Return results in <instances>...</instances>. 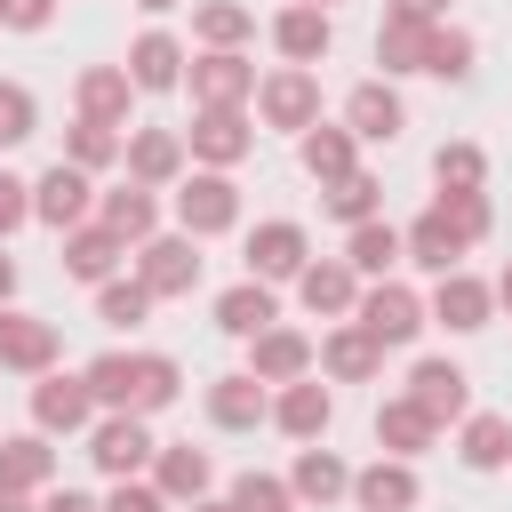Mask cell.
I'll list each match as a JSON object with an SVG mask.
<instances>
[{
  "label": "cell",
  "instance_id": "37",
  "mask_svg": "<svg viewBox=\"0 0 512 512\" xmlns=\"http://www.w3.org/2000/svg\"><path fill=\"white\" fill-rule=\"evenodd\" d=\"M432 32H440V24H400V16H384V32H376V64H384V72H424Z\"/></svg>",
  "mask_w": 512,
  "mask_h": 512
},
{
  "label": "cell",
  "instance_id": "12",
  "mask_svg": "<svg viewBox=\"0 0 512 512\" xmlns=\"http://www.w3.org/2000/svg\"><path fill=\"white\" fill-rule=\"evenodd\" d=\"M312 360H320V344H312L304 328H264V336H248V376H256V384H296V376H312Z\"/></svg>",
  "mask_w": 512,
  "mask_h": 512
},
{
  "label": "cell",
  "instance_id": "32",
  "mask_svg": "<svg viewBox=\"0 0 512 512\" xmlns=\"http://www.w3.org/2000/svg\"><path fill=\"white\" fill-rule=\"evenodd\" d=\"M432 432H440V424H432L408 392L376 408V440H384V456H400V464H408V456H424V448H432Z\"/></svg>",
  "mask_w": 512,
  "mask_h": 512
},
{
  "label": "cell",
  "instance_id": "46",
  "mask_svg": "<svg viewBox=\"0 0 512 512\" xmlns=\"http://www.w3.org/2000/svg\"><path fill=\"white\" fill-rule=\"evenodd\" d=\"M232 512H296V488L272 472H240L232 480Z\"/></svg>",
  "mask_w": 512,
  "mask_h": 512
},
{
  "label": "cell",
  "instance_id": "51",
  "mask_svg": "<svg viewBox=\"0 0 512 512\" xmlns=\"http://www.w3.org/2000/svg\"><path fill=\"white\" fill-rule=\"evenodd\" d=\"M440 8H448V0H392L384 16H400V24H440Z\"/></svg>",
  "mask_w": 512,
  "mask_h": 512
},
{
  "label": "cell",
  "instance_id": "4",
  "mask_svg": "<svg viewBox=\"0 0 512 512\" xmlns=\"http://www.w3.org/2000/svg\"><path fill=\"white\" fill-rule=\"evenodd\" d=\"M192 104H200V112H240V104H256V64H248L240 48H208V56L192 64Z\"/></svg>",
  "mask_w": 512,
  "mask_h": 512
},
{
  "label": "cell",
  "instance_id": "26",
  "mask_svg": "<svg viewBox=\"0 0 512 512\" xmlns=\"http://www.w3.org/2000/svg\"><path fill=\"white\" fill-rule=\"evenodd\" d=\"M128 80H136L144 96L176 88V80H184V40H176V32H136V40H128Z\"/></svg>",
  "mask_w": 512,
  "mask_h": 512
},
{
  "label": "cell",
  "instance_id": "8",
  "mask_svg": "<svg viewBox=\"0 0 512 512\" xmlns=\"http://www.w3.org/2000/svg\"><path fill=\"white\" fill-rule=\"evenodd\" d=\"M88 208H96V184H88V168H72V160H56V168L32 184V216L56 224V232H80Z\"/></svg>",
  "mask_w": 512,
  "mask_h": 512
},
{
  "label": "cell",
  "instance_id": "41",
  "mask_svg": "<svg viewBox=\"0 0 512 512\" xmlns=\"http://www.w3.org/2000/svg\"><path fill=\"white\" fill-rule=\"evenodd\" d=\"M432 176H440V192H480L488 184V152L480 144H440L432 152Z\"/></svg>",
  "mask_w": 512,
  "mask_h": 512
},
{
  "label": "cell",
  "instance_id": "34",
  "mask_svg": "<svg viewBox=\"0 0 512 512\" xmlns=\"http://www.w3.org/2000/svg\"><path fill=\"white\" fill-rule=\"evenodd\" d=\"M400 256H408V232H392L384 216H376V224H352V240H344V264H352L360 280H384Z\"/></svg>",
  "mask_w": 512,
  "mask_h": 512
},
{
  "label": "cell",
  "instance_id": "27",
  "mask_svg": "<svg viewBox=\"0 0 512 512\" xmlns=\"http://www.w3.org/2000/svg\"><path fill=\"white\" fill-rule=\"evenodd\" d=\"M96 208H104L96 224H112V232H120L128 248H144V240H160V192H152V184H120V192H104Z\"/></svg>",
  "mask_w": 512,
  "mask_h": 512
},
{
  "label": "cell",
  "instance_id": "58",
  "mask_svg": "<svg viewBox=\"0 0 512 512\" xmlns=\"http://www.w3.org/2000/svg\"><path fill=\"white\" fill-rule=\"evenodd\" d=\"M304 8H336V0H304Z\"/></svg>",
  "mask_w": 512,
  "mask_h": 512
},
{
  "label": "cell",
  "instance_id": "1",
  "mask_svg": "<svg viewBox=\"0 0 512 512\" xmlns=\"http://www.w3.org/2000/svg\"><path fill=\"white\" fill-rule=\"evenodd\" d=\"M240 224V184L224 176V168H200V176H184V192H176V232H192V240H216V232H232Z\"/></svg>",
  "mask_w": 512,
  "mask_h": 512
},
{
  "label": "cell",
  "instance_id": "59",
  "mask_svg": "<svg viewBox=\"0 0 512 512\" xmlns=\"http://www.w3.org/2000/svg\"><path fill=\"white\" fill-rule=\"evenodd\" d=\"M0 24H8V0H0Z\"/></svg>",
  "mask_w": 512,
  "mask_h": 512
},
{
  "label": "cell",
  "instance_id": "16",
  "mask_svg": "<svg viewBox=\"0 0 512 512\" xmlns=\"http://www.w3.org/2000/svg\"><path fill=\"white\" fill-rule=\"evenodd\" d=\"M128 184H176L184 176V128H128Z\"/></svg>",
  "mask_w": 512,
  "mask_h": 512
},
{
  "label": "cell",
  "instance_id": "15",
  "mask_svg": "<svg viewBox=\"0 0 512 512\" xmlns=\"http://www.w3.org/2000/svg\"><path fill=\"white\" fill-rule=\"evenodd\" d=\"M328 40H336V24H328V8H304V0H288L280 16H272V48H280V64H320L328 56Z\"/></svg>",
  "mask_w": 512,
  "mask_h": 512
},
{
  "label": "cell",
  "instance_id": "49",
  "mask_svg": "<svg viewBox=\"0 0 512 512\" xmlns=\"http://www.w3.org/2000/svg\"><path fill=\"white\" fill-rule=\"evenodd\" d=\"M24 216H32V184H24V176H8V168H0V240H8V232H16V224H24Z\"/></svg>",
  "mask_w": 512,
  "mask_h": 512
},
{
  "label": "cell",
  "instance_id": "13",
  "mask_svg": "<svg viewBox=\"0 0 512 512\" xmlns=\"http://www.w3.org/2000/svg\"><path fill=\"white\" fill-rule=\"evenodd\" d=\"M32 424L40 432H88L96 424V392H88V376H40L32 384Z\"/></svg>",
  "mask_w": 512,
  "mask_h": 512
},
{
  "label": "cell",
  "instance_id": "39",
  "mask_svg": "<svg viewBox=\"0 0 512 512\" xmlns=\"http://www.w3.org/2000/svg\"><path fill=\"white\" fill-rule=\"evenodd\" d=\"M192 32H200V48H240V40L256 32V16H248L240 0H200V8H192Z\"/></svg>",
  "mask_w": 512,
  "mask_h": 512
},
{
  "label": "cell",
  "instance_id": "9",
  "mask_svg": "<svg viewBox=\"0 0 512 512\" xmlns=\"http://www.w3.org/2000/svg\"><path fill=\"white\" fill-rule=\"evenodd\" d=\"M408 400L432 416V424H464L472 416V376L456 360H416L408 368Z\"/></svg>",
  "mask_w": 512,
  "mask_h": 512
},
{
  "label": "cell",
  "instance_id": "38",
  "mask_svg": "<svg viewBox=\"0 0 512 512\" xmlns=\"http://www.w3.org/2000/svg\"><path fill=\"white\" fill-rule=\"evenodd\" d=\"M176 392H184V368H176L168 352H136V408H128V416H160Z\"/></svg>",
  "mask_w": 512,
  "mask_h": 512
},
{
  "label": "cell",
  "instance_id": "35",
  "mask_svg": "<svg viewBox=\"0 0 512 512\" xmlns=\"http://www.w3.org/2000/svg\"><path fill=\"white\" fill-rule=\"evenodd\" d=\"M456 256H464V240L440 224V208H424V216L408 224V264H424V272H440V280H448V272H464Z\"/></svg>",
  "mask_w": 512,
  "mask_h": 512
},
{
  "label": "cell",
  "instance_id": "44",
  "mask_svg": "<svg viewBox=\"0 0 512 512\" xmlns=\"http://www.w3.org/2000/svg\"><path fill=\"white\" fill-rule=\"evenodd\" d=\"M472 56H480V48H472V32L440 24V32H432V56H424V72H432V80H472Z\"/></svg>",
  "mask_w": 512,
  "mask_h": 512
},
{
  "label": "cell",
  "instance_id": "48",
  "mask_svg": "<svg viewBox=\"0 0 512 512\" xmlns=\"http://www.w3.org/2000/svg\"><path fill=\"white\" fill-rule=\"evenodd\" d=\"M104 512H168V496H160L152 480H120V488L104 496Z\"/></svg>",
  "mask_w": 512,
  "mask_h": 512
},
{
  "label": "cell",
  "instance_id": "56",
  "mask_svg": "<svg viewBox=\"0 0 512 512\" xmlns=\"http://www.w3.org/2000/svg\"><path fill=\"white\" fill-rule=\"evenodd\" d=\"M496 304H504V312H512V264H504V280H496Z\"/></svg>",
  "mask_w": 512,
  "mask_h": 512
},
{
  "label": "cell",
  "instance_id": "20",
  "mask_svg": "<svg viewBox=\"0 0 512 512\" xmlns=\"http://www.w3.org/2000/svg\"><path fill=\"white\" fill-rule=\"evenodd\" d=\"M440 328H456V336H472V328H488V312H496V288L488 280H472V272H448L440 288H432V304H424Z\"/></svg>",
  "mask_w": 512,
  "mask_h": 512
},
{
  "label": "cell",
  "instance_id": "7",
  "mask_svg": "<svg viewBox=\"0 0 512 512\" xmlns=\"http://www.w3.org/2000/svg\"><path fill=\"white\" fill-rule=\"evenodd\" d=\"M184 152H192L200 168H240V160L256 152V128H248V112H192Z\"/></svg>",
  "mask_w": 512,
  "mask_h": 512
},
{
  "label": "cell",
  "instance_id": "24",
  "mask_svg": "<svg viewBox=\"0 0 512 512\" xmlns=\"http://www.w3.org/2000/svg\"><path fill=\"white\" fill-rule=\"evenodd\" d=\"M328 416H336V400H328L320 376H296V384H280V400H272V424H280L288 440H320Z\"/></svg>",
  "mask_w": 512,
  "mask_h": 512
},
{
  "label": "cell",
  "instance_id": "6",
  "mask_svg": "<svg viewBox=\"0 0 512 512\" xmlns=\"http://www.w3.org/2000/svg\"><path fill=\"white\" fill-rule=\"evenodd\" d=\"M136 280H144L152 296H192V288H200V240H192V232L144 240V248H136Z\"/></svg>",
  "mask_w": 512,
  "mask_h": 512
},
{
  "label": "cell",
  "instance_id": "18",
  "mask_svg": "<svg viewBox=\"0 0 512 512\" xmlns=\"http://www.w3.org/2000/svg\"><path fill=\"white\" fill-rule=\"evenodd\" d=\"M128 96H136L128 64H88V72H80V88H72L80 120H96V128H128Z\"/></svg>",
  "mask_w": 512,
  "mask_h": 512
},
{
  "label": "cell",
  "instance_id": "36",
  "mask_svg": "<svg viewBox=\"0 0 512 512\" xmlns=\"http://www.w3.org/2000/svg\"><path fill=\"white\" fill-rule=\"evenodd\" d=\"M80 376H88L96 408H112V416H128V408H136V352H96Z\"/></svg>",
  "mask_w": 512,
  "mask_h": 512
},
{
  "label": "cell",
  "instance_id": "55",
  "mask_svg": "<svg viewBox=\"0 0 512 512\" xmlns=\"http://www.w3.org/2000/svg\"><path fill=\"white\" fill-rule=\"evenodd\" d=\"M184 512H232V496H200V504H184Z\"/></svg>",
  "mask_w": 512,
  "mask_h": 512
},
{
  "label": "cell",
  "instance_id": "53",
  "mask_svg": "<svg viewBox=\"0 0 512 512\" xmlns=\"http://www.w3.org/2000/svg\"><path fill=\"white\" fill-rule=\"evenodd\" d=\"M8 296H16V264H8V248H0V312H8Z\"/></svg>",
  "mask_w": 512,
  "mask_h": 512
},
{
  "label": "cell",
  "instance_id": "19",
  "mask_svg": "<svg viewBox=\"0 0 512 512\" xmlns=\"http://www.w3.org/2000/svg\"><path fill=\"white\" fill-rule=\"evenodd\" d=\"M344 128H352L360 144H392V136L408 128V104H400L384 80H360V88L344 96Z\"/></svg>",
  "mask_w": 512,
  "mask_h": 512
},
{
  "label": "cell",
  "instance_id": "52",
  "mask_svg": "<svg viewBox=\"0 0 512 512\" xmlns=\"http://www.w3.org/2000/svg\"><path fill=\"white\" fill-rule=\"evenodd\" d=\"M40 512H104V504H96V496H80V488H56Z\"/></svg>",
  "mask_w": 512,
  "mask_h": 512
},
{
  "label": "cell",
  "instance_id": "31",
  "mask_svg": "<svg viewBox=\"0 0 512 512\" xmlns=\"http://www.w3.org/2000/svg\"><path fill=\"white\" fill-rule=\"evenodd\" d=\"M352 144H360L352 128H328V120H320V128H304L296 160H304V176H312V184L328 192V184H344V176H352Z\"/></svg>",
  "mask_w": 512,
  "mask_h": 512
},
{
  "label": "cell",
  "instance_id": "43",
  "mask_svg": "<svg viewBox=\"0 0 512 512\" xmlns=\"http://www.w3.org/2000/svg\"><path fill=\"white\" fill-rule=\"evenodd\" d=\"M152 304H160V296H152L144 280H104V288H96V320H104V328H136Z\"/></svg>",
  "mask_w": 512,
  "mask_h": 512
},
{
  "label": "cell",
  "instance_id": "21",
  "mask_svg": "<svg viewBox=\"0 0 512 512\" xmlns=\"http://www.w3.org/2000/svg\"><path fill=\"white\" fill-rule=\"evenodd\" d=\"M416 464H400V456H376L368 472H352V504L360 512H416Z\"/></svg>",
  "mask_w": 512,
  "mask_h": 512
},
{
  "label": "cell",
  "instance_id": "14",
  "mask_svg": "<svg viewBox=\"0 0 512 512\" xmlns=\"http://www.w3.org/2000/svg\"><path fill=\"white\" fill-rule=\"evenodd\" d=\"M88 456H96V472H112V480H136L160 448H152V432H144V416H104L96 432H88Z\"/></svg>",
  "mask_w": 512,
  "mask_h": 512
},
{
  "label": "cell",
  "instance_id": "22",
  "mask_svg": "<svg viewBox=\"0 0 512 512\" xmlns=\"http://www.w3.org/2000/svg\"><path fill=\"white\" fill-rule=\"evenodd\" d=\"M216 328L248 344V336H264V328H280V296H272L264 280H232V288L216 296Z\"/></svg>",
  "mask_w": 512,
  "mask_h": 512
},
{
  "label": "cell",
  "instance_id": "25",
  "mask_svg": "<svg viewBox=\"0 0 512 512\" xmlns=\"http://www.w3.org/2000/svg\"><path fill=\"white\" fill-rule=\"evenodd\" d=\"M208 480H216V464H208V448H192V440H176V448L152 456V488H160L168 504H200Z\"/></svg>",
  "mask_w": 512,
  "mask_h": 512
},
{
  "label": "cell",
  "instance_id": "17",
  "mask_svg": "<svg viewBox=\"0 0 512 512\" xmlns=\"http://www.w3.org/2000/svg\"><path fill=\"white\" fill-rule=\"evenodd\" d=\"M264 416H272V392H264L248 368H232V376L208 384V424H216V432H256Z\"/></svg>",
  "mask_w": 512,
  "mask_h": 512
},
{
  "label": "cell",
  "instance_id": "40",
  "mask_svg": "<svg viewBox=\"0 0 512 512\" xmlns=\"http://www.w3.org/2000/svg\"><path fill=\"white\" fill-rule=\"evenodd\" d=\"M120 152H128V136H120V128H96V120H72V128H64V160H72V168H88V176H96V168H112Z\"/></svg>",
  "mask_w": 512,
  "mask_h": 512
},
{
  "label": "cell",
  "instance_id": "42",
  "mask_svg": "<svg viewBox=\"0 0 512 512\" xmlns=\"http://www.w3.org/2000/svg\"><path fill=\"white\" fill-rule=\"evenodd\" d=\"M376 200H384V184H376L368 168H352L344 184H328V216H336V224H376Z\"/></svg>",
  "mask_w": 512,
  "mask_h": 512
},
{
  "label": "cell",
  "instance_id": "3",
  "mask_svg": "<svg viewBox=\"0 0 512 512\" xmlns=\"http://www.w3.org/2000/svg\"><path fill=\"white\" fill-rule=\"evenodd\" d=\"M256 120L264 128H320V80L304 72V64H280V72H264L256 80Z\"/></svg>",
  "mask_w": 512,
  "mask_h": 512
},
{
  "label": "cell",
  "instance_id": "30",
  "mask_svg": "<svg viewBox=\"0 0 512 512\" xmlns=\"http://www.w3.org/2000/svg\"><path fill=\"white\" fill-rule=\"evenodd\" d=\"M456 456H464L472 472H504V464H512V416L472 408V416L456 424Z\"/></svg>",
  "mask_w": 512,
  "mask_h": 512
},
{
  "label": "cell",
  "instance_id": "28",
  "mask_svg": "<svg viewBox=\"0 0 512 512\" xmlns=\"http://www.w3.org/2000/svg\"><path fill=\"white\" fill-rule=\"evenodd\" d=\"M120 256H128V240H120L112 224H80V232H64V272L88 280V288H104Z\"/></svg>",
  "mask_w": 512,
  "mask_h": 512
},
{
  "label": "cell",
  "instance_id": "50",
  "mask_svg": "<svg viewBox=\"0 0 512 512\" xmlns=\"http://www.w3.org/2000/svg\"><path fill=\"white\" fill-rule=\"evenodd\" d=\"M56 24V0H8V32H48Z\"/></svg>",
  "mask_w": 512,
  "mask_h": 512
},
{
  "label": "cell",
  "instance_id": "33",
  "mask_svg": "<svg viewBox=\"0 0 512 512\" xmlns=\"http://www.w3.org/2000/svg\"><path fill=\"white\" fill-rule=\"evenodd\" d=\"M56 480V448H48V432H16V440H0V488H48Z\"/></svg>",
  "mask_w": 512,
  "mask_h": 512
},
{
  "label": "cell",
  "instance_id": "23",
  "mask_svg": "<svg viewBox=\"0 0 512 512\" xmlns=\"http://www.w3.org/2000/svg\"><path fill=\"white\" fill-rule=\"evenodd\" d=\"M320 368H328L336 384H368V376L384 368V344H376L360 320H344V328H328V336H320Z\"/></svg>",
  "mask_w": 512,
  "mask_h": 512
},
{
  "label": "cell",
  "instance_id": "57",
  "mask_svg": "<svg viewBox=\"0 0 512 512\" xmlns=\"http://www.w3.org/2000/svg\"><path fill=\"white\" fill-rule=\"evenodd\" d=\"M136 8H144V16H160V8H176V0H136Z\"/></svg>",
  "mask_w": 512,
  "mask_h": 512
},
{
  "label": "cell",
  "instance_id": "45",
  "mask_svg": "<svg viewBox=\"0 0 512 512\" xmlns=\"http://www.w3.org/2000/svg\"><path fill=\"white\" fill-rule=\"evenodd\" d=\"M432 208H440V224H448L464 248H472V240H488V192H440Z\"/></svg>",
  "mask_w": 512,
  "mask_h": 512
},
{
  "label": "cell",
  "instance_id": "11",
  "mask_svg": "<svg viewBox=\"0 0 512 512\" xmlns=\"http://www.w3.org/2000/svg\"><path fill=\"white\" fill-rule=\"evenodd\" d=\"M296 296H304L312 320H352V312H360V272H352L344 256H320V264L296 272Z\"/></svg>",
  "mask_w": 512,
  "mask_h": 512
},
{
  "label": "cell",
  "instance_id": "29",
  "mask_svg": "<svg viewBox=\"0 0 512 512\" xmlns=\"http://www.w3.org/2000/svg\"><path fill=\"white\" fill-rule=\"evenodd\" d=\"M288 488H296V504H336V496H352V464L336 448H296Z\"/></svg>",
  "mask_w": 512,
  "mask_h": 512
},
{
  "label": "cell",
  "instance_id": "10",
  "mask_svg": "<svg viewBox=\"0 0 512 512\" xmlns=\"http://www.w3.org/2000/svg\"><path fill=\"white\" fill-rule=\"evenodd\" d=\"M64 352L56 320H32V312H0V368L8 376H48Z\"/></svg>",
  "mask_w": 512,
  "mask_h": 512
},
{
  "label": "cell",
  "instance_id": "2",
  "mask_svg": "<svg viewBox=\"0 0 512 512\" xmlns=\"http://www.w3.org/2000/svg\"><path fill=\"white\" fill-rule=\"evenodd\" d=\"M352 320L392 352V344H416L432 312H424V296H416L408 280H376V288H360V312H352Z\"/></svg>",
  "mask_w": 512,
  "mask_h": 512
},
{
  "label": "cell",
  "instance_id": "5",
  "mask_svg": "<svg viewBox=\"0 0 512 512\" xmlns=\"http://www.w3.org/2000/svg\"><path fill=\"white\" fill-rule=\"evenodd\" d=\"M240 256H248V280H264V288H272V280H296V272L312 264V240H304V224L264 216V224L248 232V248H240Z\"/></svg>",
  "mask_w": 512,
  "mask_h": 512
},
{
  "label": "cell",
  "instance_id": "47",
  "mask_svg": "<svg viewBox=\"0 0 512 512\" xmlns=\"http://www.w3.org/2000/svg\"><path fill=\"white\" fill-rule=\"evenodd\" d=\"M32 128H40V104H32V88L0 80V144H24Z\"/></svg>",
  "mask_w": 512,
  "mask_h": 512
},
{
  "label": "cell",
  "instance_id": "54",
  "mask_svg": "<svg viewBox=\"0 0 512 512\" xmlns=\"http://www.w3.org/2000/svg\"><path fill=\"white\" fill-rule=\"evenodd\" d=\"M0 512H32V496L24 488H0Z\"/></svg>",
  "mask_w": 512,
  "mask_h": 512
}]
</instances>
